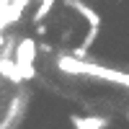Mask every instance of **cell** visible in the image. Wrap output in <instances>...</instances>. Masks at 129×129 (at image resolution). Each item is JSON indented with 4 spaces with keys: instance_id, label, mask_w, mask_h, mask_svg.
<instances>
[{
    "instance_id": "cell-1",
    "label": "cell",
    "mask_w": 129,
    "mask_h": 129,
    "mask_svg": "<svg viewBox=\"0 0 129 129\" xmlns=\"http://www.w3.org/2000/svg\"><path fill=\"white\" fill-rule=\"evenodd\" d=\"M57 67H59L62 72H70V75H90V78L109 80V83H116V85L129 88V72L111 70V67H103V64H95V62H88V59H78V57H57Z\"/></svg>"
},
{
    "instance_id": "cell-2",
    "label": "cell",
    "mask_w": 129,
    "mask_h": 129,
    "mask_svg": "<svg viewBox=\"0 0 129 129\" xmlns=\"http://www.w3.org/2000/svg\"><path fill=\"white\" fill-rule=\"evenodd\" d=\"M16 75H18V83L21 80H31L34 78V59H36V41L31 36H23L16 47Z\"/></svg>"
},
{
    "instance_id": "cell-3",
    "label": "cell",
    "mask_w": 129,
    "mask_h": 129,
    "mask_svg": "<svg viewBox=\"0 0 129 129\" xmlns=\"http://www.w3.org/2000/svg\"><path fill=\"white\" fill-rule=\"evenodd\" d=\"M64 5L72 8V10H78V13L88 21V26H101V16L95 13V10L88 5V3H83V0H64Z\"/></svg>"
},
{
    "instance_id": "cell-4",
    "label": "cell",
    "mask_w": 129,
    "mask_h": 129,
    "mask_svg": "<svg viewBox=\"0 0 129 129\" xmlns=\"http://www.w3.org/2000/svg\"><path fill=\"white\" fill-rule=\"evenodd\" d=\"M75 129H106L109 126V119L103 116H70Z\"/></svg>"
},
{
    "instance_id": "cell-5",
    "label": "cell",
    "mask_w": 129,
    "mask_h": 129,
    "mask_svg": "<svg viewBox=\"0 0 129 129\" xmlns=\"http://www.w3.org/2000/svg\"><path fill=\"white\" fill-rule=\"evenodd\" d=\"M57 0H39V8H36V13H34V21H44L49 16V10L54 8Z\"/></svg>"
},
{
    "instance_id": "cell-6",
    "label": "cell",
    "mask_w": 129,
    "mask_h": 129,
    "mask_svg": "<svg viewBox=\"0 0 129 129\" xmlns=\"http://www.w3.org/2000/svg\"><path fill=\"white\" fill-rule=\"evenodd\" d=\"M126 119H129V111H126Z\"/></svg>"
},
{
    "instance_id": "cell-7",
    "label": "cell",
    "mask_w": 129,
    "mask_h": 129,
    "mask_svg": "<svg viewBox=\"0 0 129 129\" xmlns=\"http://www.w3.org/2000/svg\"><path fill=\"white\" fill-rule=\"evenodd\" d=\"M0 57H3V52H0Z\"/></svg>"
}]
</instances>
